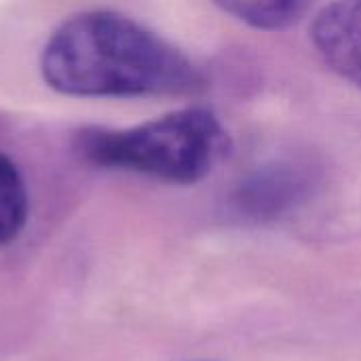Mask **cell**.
Returning a JSON list of instances; mask_svg holds the SVG:
<instances>
[{
    "instance_id": "obj_1",
    "label": "cell",
    "mask_w": 361,
    "mask_h": 361,
    "mask_svg": "<svg viewBox=\"0 0 361 361\" xmlns=\"http://www.w3.org/2000/svg\"><path fill=\"white\" fill-rule=\"evenodd\" d=\"M40 70L72 97L176 95L199 89L197 66L171 42L114 11H87L49 38Z\"/></svg>"
},
{
    "instance_id": "obj_4",
    "label": "cell",
    "mask_w": 361,
    "mask_h": 361,
    "mask_svg": "<svg viewBox=\"0 0 361 361\" xmlns=\"http://www.w3.org/2000/svg\"><path fill=\"white\" fill-rule=\"evenodd\" d=\"M311 36L326 63L361 89V0H332L317 13Z\"/></svg>"
},
{
    "instance_id": "obj_2",
    "label": "cell",
    "mask_w": 361,
    "mask_h": 361,
    "mask_svg": "<svg viewBox=\"0 0 361 361\" xmlns=\"http://www.w3.org/2000/svg\"><path fill=\"white\" fill-rule=\"evenodd\" d=\"M226 133L214 112L186 108L131 129H87L85 157L102 167L135 171L169 184H195L218 161Z\"/></svg>"
},
{
    "instance_id": "obj_6",
    "label": "cell",
    "mask_w": 361,
    "mask_h": 361,
    "mask_svg": "<svg viewBox=\"0 0 361 361\" xmlns=\"http://www.w3.org/2000/svg\"><path fill=\"white\" fill-rule=\"evenodd\" d=\"M27 222V192L13 161L0 154V245L19 237Z\"/></svg>"
},
{
    "instance_id": "obj_5",
    "label": "cell",
    "mask_w": 361,
    "mask_h": 361,
    "mask_svg": "<svg viewBox=\"0 0 361 361\" xmlns=\"http://www.w3.org/2000/svg\"><path fill=\"white\" fill-rule=\"evenodd\" d=\"M224 13L258 30H286L296 23L313 0H214Z\"/></svg>"
},
{
    "instance_id": "obj_3",
    "label": "cell",
    "mask_w": 361,
    "mask_h": 361,
    "mask_svg": "<svg viewBox=\"0 0 361 361\" xmlns=\"http://www.w3.org/2000/svg\"><path fill=\"white\" fill-rule=\"evenodd\" d=\"M311 176L290 163H275L252 173L235 190L233 209L252 222H271L296 209L309 195Z\"/></svg>"
}]
</instances>
